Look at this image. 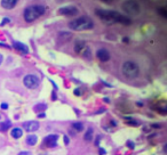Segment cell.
<instances>
[{"label": "cell", "mask_w": 167, "mask_h": 155, "mask_svg": "<svg viewBox=\"0 0 167 155\" xmlns=\"http://www.w3.org/2000/svg\"><path fill=\"white\" fill-rule=\"evenodd\" d=\"M22 135H23V131H22L21 128H14V129H11V137L13 138L18 139V138L22 137Z\"/></svg>", "instance_id": "14"}, {"label": "cell", "mask_w": 167, "mask_h": 155, "mask_svg": "<svg viewBox=\"0 0 167 155\" xmlns=\"http://www.w3.org/2000/svg\"><path fill=\"white\" fill-rule=\"evenodd\" d=\"M57 136L56 135H49L45 138V144L48 146V147H55L56 144H57Z\"/></svg>", "instance_id": "10"}, {"label": "cell", "mask_w": 167, "mask_h": 155, "mask_svg": "<svg viewBox=\"0 0 167 155\" xmlns=\"http://www.w3.org/2000/svg\"><path fill=\"white\" fill-rule=\"evenodd\" d=\"M1 108H3V110H7V108H8V105H7L6 103H3V104H1Z\"/></svg>", "instance_id": "24"}, {"label": "cell", "mask_w": 167, "mask_h": 155, "mask_svg": "<svg viewBox=\"0 0 167 155\" xmlns=\"http://www.w3.org/2000/svg\"><path fill=\"white\" fill-rule=\"evenodd\" d=\"M17 2L18 0H1V6L5 9H13Z\"/></svg>", "instance_id": "12"}, {"label": "cell", "mask_w": 167, "mask_h": 155, "mask_svg": "<svg viewBox=\"0 0 167 155\" xmlns=\"http://www.w3.org/2000/svg\"><path fill=\"white\" fill-rule=\"evenodd\" d=\"M75 95L80 96V90H79V89H76V90H75Z\"/></svg>", "instance_id": "26"}, {"label": "cell", "mask_w": 167, "mask_h": 155, "mask_svg": "<svg viewBox=\"0 0 167 155\" xmlns=\"http://www.w3.org/2000/svg\"><path fill=\"white\" fill-rule=\"evenodd\" d=\"M38 116H39V118H45V114H44V113H41V114H39Z\"/></svg>", "instance_id": "29"}, {"label": "cell", "mask_w": 167, "mask_h": 155, "mask_svg": "<svg viewBox=\"0 0 167 155\" xmlns=\"http://www.w3.org/2000/svg\"><path fill=\"white\" fill-rule=\"evenodd\" d=\"M59 14L64 16H75L78 14V8L75 6H65L59 9Z\"/></svg>", "instance_id": "7"}, {"label": "cell", "mask_w": 167, "mask_h": 155, "mask_svg": "<svg viewBox=\"0 0 167 155\" xmlns=\"http://www.w3.org/2000/svg\"><path fill=\"white\" fill-rule=\"evenodd\" d=\"M123 9L129 14V15H139L141 13V8H140V5L134 1V0H127L126 2H124L123 5Z\"/></svg>", "instance_id": "5"}, {"label": "cell", "mask_w": 167, "mask_h": 155, "mask_svg": "<svg viewBox=\"0 0 167 155\" xmlns=\"http://www.w3.org/2000/svg\"><path fill=\"white\" fill-rule=\"evenodd\" d=\"M158 11H159V13H160V14H162V15H163L164 17H167L166 10H165L164 8H159V9H158Z\"/></svg>", "instance_id": "20"}, {"label": "cell", "mask_w": 167, "mask_h": 155, "mask_svg": "<svg viewBox=\"0 0 167 155\" xmlns=\"http://www.w3.org/2000/svg\"><path fill=\"white\" fill-rule=\"evenodd\" d=\"M37 140H38L37 136H34V135H30V136L26 138V144L30 145V146H33V145L37 144Z\"/></svg>", "instance_id": "15"}, {"label": "cell", "mask_w": 167, "mask_h": 155, "mask_svg": "<svg viewBox=\"0 0 167 155\" xmlns=\"http://www.w3.org/2000/svg\"><path fill=\"white\" fill-rule=\"evenodd\" d=\"M23 128L29 131V132H33V131H37L39 129V122L38 121H28L23 124Z\"/></svg>", "instance_id": "8"}, {"label": "cell", "mask_w": 167, "mask_h": 155, "mask_svg": "<svg viewBox=\"0 0 167 155\" xmlns=\"http://www.w3.org/2000/svg\"><path fill=\"white\" fill-rule=\"evenodd\" d=\"M85 48H86L85 41H83V40H77L76 41V43H75V51L76 53H80Z\"/></svg>", "instance_id": "13"}, {"label": "cell", "mask_w": 167, "mask_h": 155, "mask_svg": "<svg viewBox=\"0 0 167 155\" xmlns=\"http://www.w3.org/2000/svg\"><path fill=\"white\" fill-rule=\"evenodd\" d=\"M159 127H160L159 124H154V128H159Z\"/></svg>", "instance_id": "30"}, {"label": "cell", "mask_w": 167, "mask_h": 155, "mask_svg": "<svg viewBox=\"0 0 167 155\" xmlns=\"http://www.w3.org/2000/svg\"><path fill=\"white\" fill-rule=\"evenodd\" d=\"M45 7L41 5H32L24 10V19L26 22H33L45 14Z\"/></svg>", "instance_id": "3"}, {"label": "cell", "mask_w": 167, "mask_h": 155, "mask_svg": "<svg viewBox=\"0 0 167 155\" xmlns=\"http://www.w3.org/2000/svg\"><path fill=\"white\" fill-rule=\"evenodd\" d=\"M11 127V123L9 121H3L0 123V131H6Z\"/></svg>", "instance_id": "17"}, {"label": "cell", "mask_w": 167, "mask_h": 155, "mask_svg": "<svg viewBox=\"0 0 167 155\" xmlns=\"http://www.w3.org/2000/svg\"><path fill=\"white\" fill-rule=\"evenodd\" d=\"M96 56H97V58H98L101 62H106V61L110 59V54H109V51H108L106 49H104V48L98 49L97 53H96Z\"/></svg>", "instance_id": "9"}, {"label": "cell", "mask_w": 167, "mask_h": 155, "mask_svg": "<svg viewBox=\"0 0 167 155\" xmlns=\"http://www.w3.org/2000/svg\"><path fill=\"white\" fill-rule=\"evenodd\" d=\"M64 143H65V144H69V138H68L67 136H64Z\"/></svg>", "instance_id": "27"}, {"label": "cell", "mask_w": 167, "mask_h": 155, "mask_svg": "<svg viewBox=\"0 0 167 155\" xmlns=\"http://www.w3.org/2000/svg\"><path fill=\"white\" fill-rule=\"evenodd\" d=\"M121 71L125 77L129 78V79H135L140 74V69H139L137 64L134 62H131V61H127L123 64Z\"/></svg>", "instance_id": "4"}, {"label": "cell", "mask_w": 167, "mask_h": 155, "mask_svg": "<svg viewBox=\"0 0 167 155\" xmlns=\"http://www.w3.org/2000/svg\"><path fill=\"white\" fill-rule=\"evenodd\" d=\"M2 61H3V57H2V55L0 54V65H1V63H2Z\"/></svg>", "instance_id": "28"}, {"label": "cell", "mask_w": 167, "mask_h": 155, "mask_svg": "<svg viewBox=\"0 0 167 155\" xmlns=\"http://www.w3.org/2000/svg\"><path fill=\"white\" fill-rule=\"evenodd\" d=\"M39 78L34 74H28L24 77V80H23V83L26 88L29 89H34L39 86Z\"/></svg>", "instance_id": "6"}, {"label": "cell", "mask_w": 167, "mask_h": 155, "mask_svg": "<svg viewBox=\"0 0 167 155\" xmlns=\"http://www.w3.org/2000/svg\"><path fill=\"white\" fill-rule=\"evenodd\" d=\"M127 146H128L129 148H134V147H135V144H134L133 142H131V140H128V142H127Z\"/></svg>", "instance_id": "21"}, {"label": "cell", "mask_w": 167, "mask_h": 155, "mask_svg": "<svg viewBox=\"0 0 167 155\" xmlns=\"http://www.w3.org/2000/svg\"><path fill=\"white\" fill-rule=\"evenodd\" d=\"M84 139L86 142H90L93 139V129L92 128H88L87 131L85 132V136H84Z\"/></svg>", "instance_id": "16"}, {"label": "cell", "mask_w": 167, "mask_h": 155, "mask_svg": "<svg viewBox=\"0 0 167 155\" xmlns=\"http://www.w3.org/2000/svg\"><path fill=\"white\" fill-rule=\"evenodd\" d=\"M69 27L75 31H84V30H90L94 27V22L89 17H79L69 23Z\"/></svg>", "instance_id": "2"}, {"label": "cell", "mask_w": 167, "mask_h": 155, "mask_svg": "<svg viewBox=\"0 0 167 155\" xmlns=\"http://www.w3.org/2000/svg\"><path fill=\"white\" fill-rule=\"evenodd\" d=\"M96 15L101 19H103L104 22H108V23H121L124 25H129L132 23L131 18H128L127 16H124V15H121L118 11H114V10L97 9Z\"/></svg>", "instance_id": "1"}, {"label": "cell", "mask_w": 167, "mask_h": 155, "mask_svg": "<svg viewBox=\"0 0 167 155\" xmlns=\"http://www.w3.org/2000/svg\"><path fill=\"white\" fill-rule=\"evenodd\" d=\"M13 46H14V48H15L16 50H18V51H21V53H23V54H28V53H29V48H28V46H25V45L22 43V42L15 41Z\"/></svg>", "instance_id": "11"}, {"label": "cell", "mask_w": 167, "mask_h": 155, "mask_svg": "<svg viewBox=\"0 0 167 155\" xmlns=\"http://www.w3.org/2000/svg\"><path fill=\"white\" fill-rule=\"evenodd\" d=\"M102 1H104V2H108V3H109V2H111L112 0H102Z\"/></svg>", "instance_id": "31"}, {"label": "cell", "mask_w": 167, "mask_h": 155, "mask_svg": "<svg viewBox=\"0 0 167 155\" xmlns=\"http://www.w3.org/2000/svg\"><path fill=\"white\" fill-rule=\"evenodd\" d=\"M72 128H73L75 130H77V131H83L84 130L83 123H80V122H75V123L72 124Z\"/></svg>", "instance_id": "18"}, {"label": "cell", "mask_w": 167, "mask_h": 155, "mask_svg": "<svg viewBox=\"0 0 167 155\" xmlns=\"http://www.w3.org/2000/svg\"><path fill=\"white\" fill-rule=\"evenodd\" d=\"M8 22H9V18H5V19L1 22V24H0V25H5V24H6V23H8Z\"/></svg>", "instance_id": "22"}, {"label": "cell", "mask_w": 167, "mask_h": 155, "mask_svg": "<svg viewBox=\"0 0 167 155\" xmlns=\"http://www.w3.org/2000/svg\"><path fill=\"white\" fill-rule=\"evenodd\" d=\"M105 154H106L105 150H103V148H100V155H105Z\"/></svg>", "instance_id": "23"}, {"label": "cell", "mask_w": 167, "mask_h": 155, "mask_svg": "<svg viewBox=\"0 0 167 155\" xmlns=\"http://www.w3.org/2000/svg\"><path fill=\"white\" fill-rule=\"evenodd\" d=\"M17 155H31L30 152H21V153H18Z\"/></svg>", "instance_id": "25"}, {"label": "cell", "mask_w": 167, "mask_h": 155, "mask_svg": "<svg viewBox=\"0 0 167 155\" xmlns=\"http://www.w3.org/2000/svg\"><path fill=\"white\" fill-rule=\"evenodd\" d=\"M127 123L132 126H139V122H135V120H131V119H127Z\"/></svg>", "instance_id": "19"}]
</instances>
